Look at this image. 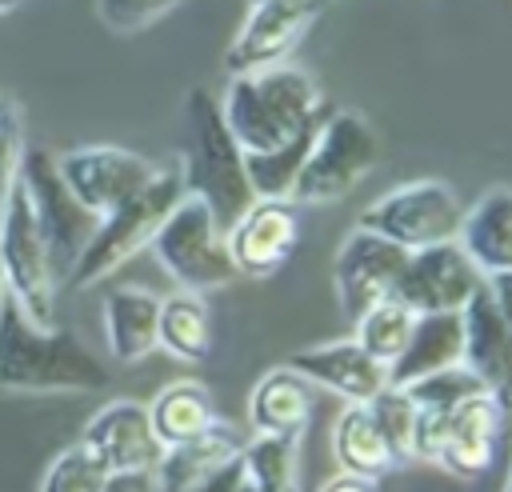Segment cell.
<instances>
[{
	"label": "cell",
	"instance_id": "cell-1",
	"mask_svg": "<svg viewBox=\"0 0 512 492\" xmlns=\"http://www.w3.org/2000/svg\"><path fill=\"white\" fill-rule=\"evenodd\" d=\"M220 112L240 152H276L304 132H312L332 108L324 104L316 80L296 64H276L264 72L228 76Z\"/></svg>",
	"mask_w": 512,
	"mask_h": 492
},
{
	"label": "cell",
	"instance_id": "cell-2",
	"mask_svg": "<svg viewBox=\"0 0 512 492\" xmlns=\"http://www.w3.org/2000/svg\"><path fill=\"white\" fill-rule=\"evenodd\" d=\"M108 368L68 328L36 324L12 296L0 304V388L12 392H96Z\"/></svg>",
	"mask_w": 512,
	"mask_h": 492
},
{
	"label": "cell",
	"instance_id": "cell-3",
	"mask_svg": "<svg viewBox=\"0 0 512 492\" xmlns=\"http://www.w3.org/2000/svg\"><path fill=\"white\" fill-rule=\"evenodd\" d=\"M184 128H188V144L180 152L184 192L204 200L212 220L228 228L240 212L252 208L256 192L248 184L244 152L224 124L220 100L208 88H192L184 96Z\"/></svg>",
	"mask_w": 512,
	"mask_h": 492
},
{
	"label": "cell",
	"instance_id": "cell-4",
	"mask_svg": "<svg viewBox=\"0 0 512 492\" xmlns=\"http://www.w3.org/2000/svg\"><path fill=\"white\" fill-rule=\"evenodd\" d=\"M184 176H180V160L176 164H160L156 176L136 192L128 196L120 208H112L108 216L96 220L88 244L80 248L72 272H68V284L72 288H92L100 280H108L120 264H128L140 248H152L160 224L172 216V208L184 200Z\"/></svg>",
	"mask_w": 512,
	"mask_h": 492
},
{
	"label": "cell",
	"instance_id": "cell-5",
	"mask_svg": "<svg viewBox=\"0 0 512 492\" xmlns=\"http://www.w3.org/2000/svg\"><path fill=\"white\" fill-rule=\"evenodd\" d=\"M384 148L376 128L360 112H328L312 136L304 168L292 184V204H332L348 196L376 164Z\"/></svg>",
	"mask_w": 512,
	"mask_h": 492
},
{
	"label": "cell",
	"instance_id": "cell-6",
	"mask_svg": "<svg viewBox=\"0 0 512 492\" xmlns=\"http://www.w3.org/2000/svg\"><path fill=\"white\" fill-rule=\"evenodd\" d=\"M152 252L160 260V268L176 280L180 292H212L224 288L228 280H236L232 256L224 248V228L212 220L208 204L196 196H184L172 216L160 224Z\"/></svg>",
	"mask_w": 512,
	"mask_h": 492
},
{
	"label": "cell",
	"instance_id": "cell-7",
	"mask_svg": "<svg viewBox=\"0 0 512 492\" xmlns=\"http://www.w3.org/2000/svg\"><path fill=\"white\" fill-rule=\"evenodd\" d=\"M460 220H464V204L444 180H408L384 192L380 200H372L360 212L356 228L376 232L404 252H416V248L456 240Z\"/></svg>",
	"mask_w": 512,
	"mask_h": 492
},
{
	"label": "cell",
	"instance_id": "cell-8",
	"mask_svg": "<svg viewBox=\"0 0 512 492\" xmlns=\"http://www.w3.org/2000/svg\"><path fill=\"white\" fill-rule=\"evenodd\" d=\"M0 272L8 284V296L36 320L56 324V268L48 256V244L36 228V216L28 208V196L20 180H12L4 204H0Z\"/></svg>",
	"mask_w": 512,
	"mask_h": 492
},
{
	"label": "cell",
	"instance_id": "cell-9",
	"mask_svg": "<svg viewBox=\"0 0 512 492\" xmlns=\"http://www.w3.org/2000/svg\"><path fill=\"white\" fill-rule=\"evenodd\" d=\"M24 196H28V208L36 216V228L48 244V256H52V268H56V280H68L80 248L88 244L92 228L100 216H92L64 184L60 168H56V156L44 152V148H24L20 156V172H16Z\"/></svg>",
	"mask_w": 512,
	"mask_h": 492
},
{
	"label": "cell",
	"instance_id": "cell-10",
	"mask_svg": "<svg viewBox=\"0 0 512 492\" xmlns=\"http://www.w3.org/2000/svg\"><path fill=\"white\" fill-rule=\"evenodd\" d=\"M56 168L68 184V192L92 212V216H108L112 208H120L128 196H136L160 164H152L148 156L132 152V148H116V144H84V148H68L64 156H56Z\"/></svg>",
	"mask_w": 512,
	"mask_h": 492
},
{
	"label": "cell",
	"instance_id": "cell-11",
	"mask_svg": "<svg viewBox=\"0 0 512 492\" xmlns=\"http://www.w3.org/2000/svg\"><path fill=\"white\" fill-rule=\"evenodd\" d=\"M320 12H324V0H256L236 40L228 44V56H224L228 76L288 64V56L320 20Z\"/></svg>",
	"mask_w": 512,
	"mask_h": 492
},
{
	"label": "cell",
	"instance_id": "cell-12",
	"mask_svg": "<svg viewBox=\"0 0 512 492\" xmlns=\"http://www.w3.org/2000/svg\"><path fill=\"white\" fill-rule=\"evenodd\" d=\"M484 288V272L460 248V240L416 248L404 260L396 300L420 312H464V304Z\"/></svg>",
	"mask_w": 512,
	"mask_h": 492
},
{
	"label": "cell",
	"instance_id": "cell-13",
	"mask_svg": "<svg viewBox=\"0 0 512 492\" xmlns=\"http://www.w3.org/2000/svg\"><path fill=\"white\" fill-rule=\"evenodd\" d=\"M404 260H408V252L396 248L392 240L364 232V228H352L344 236L336 260H332V284H336L340 312L356 320L372 304L392 300L400 272H404Z\"/></svg>",
	"mask_w": 512,
	"mask_h": 492
},
{
	"label": "cell",
	"instance_id": "cell-14",
	"mask_svg": "<svg viewBox=\"0 0 512 492\" xmlns=\"http://www.w3.org/2000/svg\"><path fill=\"white\" fill-rule=\"evenodd\" d=\"M300 240V212L292 200H252L248 212H240L224 228V248L232 256L236 276H276Z\"/></svg>",
	"mask_w": 512,
	"mask_h": 492
},
{
	"label": "cell",
	"instance_id": "cell-15",
	"mask_svg": "<svg viewBox=\"0 0 512 492\" xmlns=\"http://www.w3.org/2000/svg\"><path fill=\"white\" fill-rule=\"evenodd\" d=\"M80 444L108 472H152L164 456L148 408L136 400H108L104 408H96L80 432Z\"/></svg>",
	"mask_w": 512,
	"mask_h": 492
},
{
	"label": "cell",
	"instance_id": "cell-16",
	"mask_svg": "<svg viewBox=\"0 0 512 492\" xmlns=\"http://www.w3.org/2000/svg\"><path fill=\"white\" fill-rule=\"evenodd\" d=\"M504 404L492 396V392H480L472 400H464L448 420H444V432H440V448H436V460L444 472L460 476V480H472L480 472L492 468L496 460V444H500V428H504Z\"/></svg>",
	"mask_w": 512,
	"mask_h": 492
},
{
	"label": "cell",
	"instance_id": "cell-17",
	"mask_svg": "<svg viewBox=\"0 0 512 492\" xmlns=\"http://www.w3.org/2000/svg\"><path fill=\"white\" fill-rule=\"evenodd\" d=\"M288 368L300 372L312 388H328L348 404H368L388 384V368L380 360H372L356 340L300 348L288 356Z\"/></svg>",
	"mask_w": 512,
	"mask_h": 492
},
{
	"label": "cell",
	"instance_id": "cell-18",
	"mask_svg": "<svg viewBox=\"0 0 512 492\" xmlns=\"http://www.w3.org/2000/svg\"><path fill=\"white\" fill-rule=\"evenodd\" d=\"M464 368L480 376L484 392H492L504 408H512V328L496 312L488 288H480L464 312Z\"/></svg>",
	"mask_w": 512,
	"mask_h": 492
},
{
	"label": "cell",
	"instance_id": "cell-19",
	"mask_svg": "<svg viewBox=\"0 0 512 492\" xmlns=\"http://www.w3.org/2000/svg\"><path fill=\"white\" fill-rule=\"evenodd\" d=\"M464 364V320L460 312H420L404 352L388 364V384L404 388L440 368Z\"/></svg>",
	"mask_w": 512,
	"mask_h": 492
},
{
	"label": "cell",
	"instance_id": "cell-20",
	"mask_svg": "<svg viewBox=\"0 0 512 492\" xmlns=\"http://www.w3.org/2000/svg\"><path fill=\"white\" fill-rule=\"evenodd\" d=\"M156 324H160V296L136 284H116L104 296V340L112 360L136 364L156 348Z\"/></svg>",
	"mask_w": 512,
	"mask_h": 492
},
{
	"label": "cell",
	"instance_id": "cell-21",
	"mask_svg": "<svg viewBox=\"0 0 512 492\" xmlns=\"http://www.w3.org/2000/svg\"><path fill=\"white\" fill-rule=\"evenodd\" d=\"M456 240L484 272V280L512 272V188H492L472 208H464Z\"/></svg>",
	"mask_w": 512,
	"mask_h": 492
},
{
	"label": "cell",
	"instance_id": "cell-22",
	"mask_svg": "<svg viewBox=\"0 0 512 492\" xmlns=\"http://www.w3.org/2000/svg\"><path fill=\"white\" fill-rule=\"evenodd\" d=\"M248 420H252L256 432L300 440L308 420H312V384L300 372H292L288 364L264 372L256 380V388H252Z\"/></svg>",
	"mask_w": 512,
	"mask_h": 492
},
{
	"label": "cell",
	"instance_id": "cell-23",
	"mask_svg": "<svg viewBox=\"0 0 512 492\" xmlns=\"http://www.w3.org/2000/svg\"><path fill=\"white\" fill-rule=\"evenodd\" d=\"M332 456H336L340 472H352V476H364V480H380V476L400 468V460L388 448L384 432L376 428L368 404H348L336 416V424H332Z\"/></svg>",
	"mask_w": 512,
	"mask_h": 492
},
{
	"label": "cell",
	"instance_id": "cell-24",
	"mask_svg": "<svg viewBox=\"0 0 512 492\" xmlns=\"http://www.w3.org/2000/svg\"><path fill=\"white\" fill-rule=\"evenodd\" d=\"M240 448H244V440H240L232 428L212 424L208 432H200V436H192V440H184V444L164 448L160 464L152 468L156 488H160V492H184L188 484H196V480L208 476L212 468H220V464H228L232 456H240Z\"/></svg>",
	"mask_w": 512,
	"mask_h": 492
},
{
	"label": "cell",
	"instance_id": "cell-25",
	"mask_svg": "<svg viewBox=\"0 0 512 492\" xmlns=\"http://www.w3.org/2000/svg\"><path fill=\"white\" fill-rule=\"evenodd\" d=\"M144 408H148L152 432H156V440H160L164 448L184 444V440H192V436L208 432L212 424H220V420H216V404H212L208 388H204V384H196V380H176V384L160 388V392H156V400H152V404H144Z\"/></svg>",
	"mask_w": 512,
	"mask_h": 492
},
{
	"label": "cell",
	"instance_id": "cell-26",
	"mask_svg": "<svg viewBox=\"0 0 512 492\" xmlns=\"http://www.w3.org/2000/svg\"><path fill=\"white\" fill-rule=\"evenodd\" d=\"M156 348L184 364H200L212 352V316L204 296L196 292H172L160 300V324H156Z\"/></svg>",
	"mask_w": 512,
	"mask_h": 492
},
{
	"label": "cell",
	"instance_id": "cell-27",
	"mask_svg": "<svg viewBox=\"0 0 512 492\" xmlns=\"http://www.w3.org/2000/svg\"><path fill=\"white\" fill-rule=\"evenodd\" d=\"M300 440L256 432L240 448L244 480L256 492H300Z\"/></svg>",
	"mask_w": 512,
	"mask_h": 492
},
{
	"label": "cell",
	"instance_id": "cell-28",
	"mask_svg": "<svg viewBox=\"0 0 512 492\" xmlns=\"http://www.w3.org/2000/svg\"><path fill=\"white\" fill-rule=\"evenodd\" d=\"M412 324H416V312L392 296V300H380V304H372L368 312L356 316L352 340H356L372 360H380V364L388 368V364L404 352V344H408V336H412Z\"/></svg>",
	"mask_w": 512,
	"mask_h": 492
},
{
	"label": "cell",
	"instance_id": "cell-29",
	"mask_svg": "<svg viewBox=\"0 0 512 492\" xmlns=\"http://www.w3.org/2000/svg\"><path fill=\"white\" fill-rule=\"evenodd\" d=\"M108 480V468L76 440L52 456V464L40 476V492H100Z\"/></svg>",
	"mask_w": 512,
	"mask_h": 492
},
{
	"label": "cell",
	"instance_id": "cell-30",
	"mask_svg": "<svg viewBox=\"0 0 512 492\" xmlns=\"http://www.w3.org/2000/svg\"><path fill=\"white\" fill-rule=\"evenodd\" d=\"M368 412H372V420H376V428L384 432V440H388V448L396 452V460L404 464V460H412V436H416V408H412V400H408V392L404 388H396V384H384L372 400H368Z\"/></svg>",
	"mask_w": 512,
	"mask_h": 492
},
{
	"label": "cell",
	"instance_id": "cell-31",
	"mask_svg": "<svg viewBox=\"0 0 512 492\" xmlns=\"http://www.w3.org/2000/svg\"><path fill=\"white\" fill-rule=\"evenodd\" d=\"M184 0H96L100 20L112 32H144Z\"/></svg>",
	"mask_w": 512,
	"mask_h": 492
},
{
	"label": "cell",
	"instance_id": "cell-32",
	"mask_svg": "<svg viewBox=\"0 0 512 492\" xmlns=\"http://www.w3.org/2000/svg\"><path fill=\"white\" fill-rule=\"evenodd\" d=\"M24 120H20V108L16 100L0 96V204L20 172V156H24Z\"/></svg>",
	"mask_w": 512,
	"mask_h": 492
},
{
	"label": "cell",
	"instance_id": "cell-33",
	"mask_svg": "<svg viewBox=\"0 0 512 492\" xmlns=\"http://www.w3.org/2000/svg\"><path fill=\"white\" fill-rule=\"evenodd\" d=\"M240 488H244V464H240V456H232L228 464L212 468L208 476H200L184 492H240Z\"/></svg>",
	"mask_w": 512,
	"mask_h": 492
},
{
	"label": "cell",
	"instance_id": "cell-34",
	"mask_svg": "<svg viewBox=\"0 0 512 492\" xmlns=\"http://www.w3.org/2000/svg\"><path fill=\"white\" fill-rule=\"evenodd\" d=\"M100 492H160L152 472H108Z\"/></svg>",
	"mask_w": 512,
	"mask_h": 492
},
{
	"label": "cell",
	"instance_id": "cell-35",
	"mask_svg": "<svg viewBox=\"0 0 512 492\" xmlns=\"http://www.w3.org/2000/svg\"><path fill=\"white\" fill-rule=\"evenodd\" d=\"M484 288H488V296H492L496 312L504 316V324L512 328V272H496V276H488V280H484Z\"/></svg>",
	"mask_w": 512,
	"mask_h": 492
},
{
	"label": "cell",
	"instance_id": "cell-36",
	"mask_svg": "<svg viewBox=\"0 0 512 492\" xmlns=\"http://www.w3.org/2000/svg\"><path fill=\"white\" fill-rule=\"evenodd\" d=\"M320 492H376V480H364V476H352V472H340L332 476Z\"/></svg>",
	"mask_w": 512,
	"mask_h": 492
},
{
	"label": "cell",
	"instance_id": "cell-37",
	"mask_svg": "<svg viewBox=\"0 0 512 492\" xmlns=\"http://www.w3.org/2000/svg\"><path fill=\"white\" fill-rule=\"evenodd\" d=\"M20 4H24V0H0V16H4V12H16Z\"/></svg>",
	"mask_w": 512,
	"mask_h": 492
},
{
	"label": "cell",
	"instance_id": "cell-38",
	"mask_svg": "<svg viewBox=\"0 0 512 492\" xmlns=\"http://www.w3.org/2000/svg\"><path fill=\"white\" fill-rule=\"evenodd\" d=\"M4 296H8V284H4V272H0V304H4Z\"/></svg>",
	"mask_w": 512,
	"mask_h": 492
},
{
	"label": "cell",
	"instance_id": "cell-39",
	"mask_svg": "<svg viewBox=\"0 0 512 492\" xmlns=\"http://www.w3.org/2000/svg\"><path fill=\"white\" fill-rule=\"evenodd\" d=\"M240 492H256V488H248V480H244V488H240Z\"/></svg>",
	"mask_w": 512,
	"mask_h": 492
},
{
	"label": "cell",
	"instance_id": "cell-40",
	"mask_svg": "<svg viewBox=\"0 0 512 492\" xmlns=\"http://www.w3.org/2000/svg\"><path fill=\"white\" fill-rule=\"evenodd\" d=\"M504 492H512V476H508V484H504Z\"/></svg>",
	"mask_w": 512,
	"mask_h": 492
}]
</instances>
